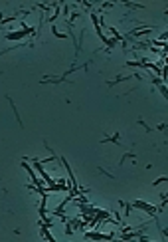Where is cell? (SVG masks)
<instances>
[{
  "mask_svg": "<svg viewBox=\"0 0 168 242\" xmlns=\"http://www.w3.org/2000/svg\"><path fill=\"white\" fill-rule=\"evenodd\" d=\"M85 238H91V240H113L115 234H101V232H85Z\"/></svg>",
  "mask_w": 168,
  "mask_h": 242,
  "instance_id": "1",
  "label": "cell"
},
{
  "mask_svg": "<svg viewBox=\"0 0 168 242\" xmlns=\"http://www.w3.org/2000/svg\"><path fill=\"white\" fill-rule=\"evenodd\" d=\"M109 141H111V143H117V145H119V133H115V135H113V137H111V135H107V133H105V137H103V139H101V143H109Z\"/></svg>",
  "mask_w": 168,
  "mask_h": 242,
  "instance_id": "2",
  "label": "cell"
},
{
  "mask_svg": "<svg viewBox=\"0 0 168 242\" xmlns=\"http://www.w3.org/2000/svg\"><path fill=\"white\" fill-rule=\"evenodd\" d=\"M8 101H10V105H12V109H14V115H16V121H18V125L22 127V121H20V113H18V109H16V103L12 101V97H8Z\"/></svg>",
  "mask_w": 168,
  "mask_h": 242,
  "instance_id": "3",
  "label": "cell"
},
{
  "mask_svg": "<svg viewBox=\"0 0 168 242\" xmlns=\"http://www.w3.org/2000/svg\"><path fill=\"white\" fill-rule=\"evenodd\" d=\"M26 36V32L22 30V32H18V34H6V38L8 40H20V38H24Z\"/></svg>",
  "mask_w": 168,
  "mask_h": 242,
  "instance_id": "4",
  "label": "cell"
},
{
  "mask_svg": "<svg viewBox=\"0 0 168 242\" xmlns=\"http://www.w3.org/2000/svg\"><path fill=\"white\" fill-rule=\"evenodd\" d=\"M130 76H121V78H117V80H113V81H107V85L109 87H113V85H117V83H121V81H125V80H128Z\"/></svg>",
  "mask_w": 168,
  "mask_h": 242,
  "instance_id": "5",
  "label": "cell"
},
{
  "mask_svg": "<svg viewBox=\"0 0 168 242\" xmlns=\"http://www.w3.org/2000/svg\"><path fill=\"white\" fill-rule=\"evenodd\" d=\"M126 8H134V10H144V6H140V4H132V2H125Z\"/></svg>",
  "mask_w": 168,
  "mask_h": 242,
  "instance_id": "6",
  "label": "cell"
},
{
  "mask_svg": "<svg viewBox=\"0 0 168 242\" xmlns=\"http://www.w3.org/2000/svg\"><path fill=\"white\" fill-rule=\"evenodd\" d=\"M136 123H138V125H142V127H144V131H146V133H152V127H150V125H146V121L138 119V121H136Z\"/></svg>",
  "mask_w": 168,
  "mask_h": 242,
  "instance_id": "7",
  "label": "cell"
},
{
  "mask_svg": "<svg viewBox=\"0 0 168 242\" xmlns=\"http://www.w3.org/2000/svg\"><path fill=\"white\" fill-rule=\"evenodd\" d=\"M51 32H53V36H55V38H65V34L57 32V28H55V26H51Z\"/></svg>",
  "mask_w": 168,
  "mask_h": 242,
  "instance_id": "8",
  "label": "cell"
},
{
  "mask_svg": "<svg viewBox=\"0 0 168 242\" xmlns=\"http://www.w3.org/2000/svg\"><path fill=\"white\" fill-rule=\"evenodd\" d=\"M126 157H132V159H134V157H136V155H134V153H125V155H123V157H121V161H119V163H121V165H123V163L126 161Z\"/></svg>",
  "mask_w": 168,
  "mask_h": 242,
  "instance_id": "9",
  "label": "cell"
},
{
  "mask_svg": "<svg viewBox=\"0 0 168 242\" xmlns=\"http://www.w3.org/2000/svg\"><path fill=\"white\" fill-rule=\"evenodd\" d=\"M150 80H152V83H154V85H162V80H160V78H156V76H152Z\"/></svg>",
  "mask_w": 168,
  "mask_h": 242,
  "instance_id": "10",
  "label": "cell"
},
{
  "mask_svg": "<svg viewBox=\"0 0 168 242\" xmlns=\"http://www.w3.org/2000/svg\"><path fill=\"white\" fill-rule=\"evenodd\" d=\"M166 181H168V177H160V179H156L152 185H158V183H166Z\"/></svg>",
  "mask_w": 168,
  "mask_h": 242,
  "instance_id": "11",
  "label": "cell"
},
{
  "mask_svg": "<svg viewBox=\"0 0 168 242\" xmlns=\"http://www.w3.org/2000/svg\"><path fill=\"white\" fill-rule=\"evenodd\" d=\"M156 129H158V131H164V129H166V123H160V125H158Z\"/></svg>",
  "mask_w": 168,
  "mask_h": 242,
  "instance_id": "12",
  "label": "cell"
}]
</instances>
